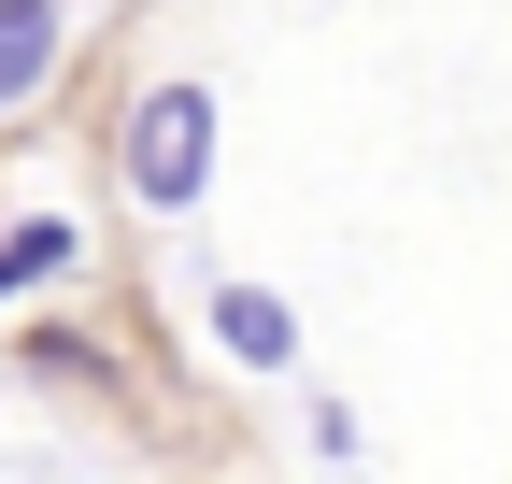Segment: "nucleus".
<instances>
[{
    "instance_id": "1",
    "label": "nucleus",
    "mask_w": 512,
    "mask_h": 484,
    "mask_svg": "<svg viewBox=\"0 0 512 484\" xmlns=\"http://www.w3.org/2000/svg\"><path fill=\"white\" fill-rule=\"evenodd\" d=\"M128 186H143L157 214H185V200L214 186V100L200 86H157L143 114H128Z\"/></svg>"
},
{
    "instance_id": "2",
    "label": "nucleus",
    "mask_w": 512,
    "mask_h": 484,
    "mask_svg": "<svg viewBox=\"0 0 512 484\" xmlns=\"http://www.w3.org/2000/svg\"><path fill=\"white\" fill-rule=\"evenodd\" d=\"M214 342L242 356V371H285V356H299V314H285L271 285H214Z\"/></svg>"
},
{
    "instance_id": "3",
    "label": "nucleus",
    "mask_w": 512,
    "mask_h": 484,
    "mask_svg": "<svg viewBox=\"0 0 512 484\" xmlns=\"http://www.w3.org/2000/svg\"><path fill=\"white\" fill-rule=\"evenodd\" d=\"M57 43H72L57 0H0V100H29V86L57 72Z\"/></svg>"
},
{
    "instance_id": "4",
    "label": "nucleus",
    "mask_w": 512,
    "mask_h": 484,
    "mask_svg": "<svg viewBox=\"0 0 512 484\" xmlns=\"http://www.w3.org/2000/svg\"><path fill=\"white\" fill-rule=\"evenodd\" d=\"M72 257H86V228H72V214H29V228H0V285H57Z\"/></svg>"
},
{
    "instance_id": "5",
    "label": "nucleus",
    "mask_w": 512,
    "mask_h": 484,
    "mask_svg": "<svg viewBox=\"0 0 512 484\" xmlns=\"http://www.w3.org/2000/svg\"><path fill=\"white\" fill-rule=\"evenodd\" d=\"M0 299H15V285H0Z\"/></svg>"
}]
</instances>
